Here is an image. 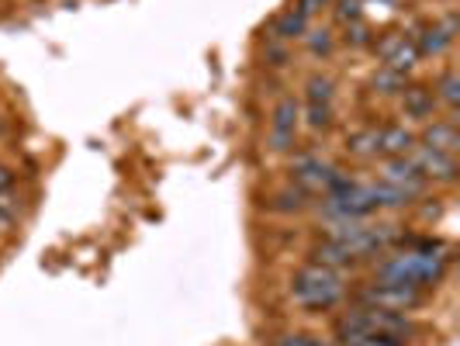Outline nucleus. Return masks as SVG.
<instances>
[{"label":"nucleus","mask_w":460,"mask_h":346,"mask_svg":"<svg viewBox=\"0 0 460 346\" xmlns=\"http://www.w3.org/2000/svg\"><path fill=\"white\" fill-rule=\"evenodd\" d=\"M302 42H305V49L315 55V59H326V55H333L336 49V38L329 28H308Z\"/></svg>","instance_id":"nucleus-20"},{"label":"nucleus","mask_w":460,"mask_h":346,"mask_svg":"<svg viewBox=\"0 0 460 346\" xmlns=\"http://www.w3.org/2000/svg\"><path fill=\"white\" fill-rule=\"evenodd\" d=\"M298 122H302V107L294 97H281L274 114H270V149L274 153H291L298 142Z\"/></svg>","instance_id":"nucleus-4"},{"label":"nucleus","mask_w":460,"mask_h":346,"mask_svg":"<svg viewBox=\"0 0 460 346\" xmlns=\"http://www.w3.org/2000/svg\"><path fill=\"white\" fill-rule=\"evenodd\" d=\"M381 181L384 184L402 187L412 201H415V198H422V194H426V187H430L426 184V177L419 173V166L412 163V156H388V163H384V170H381Z\"/></svg>","instance_id":"nucleus-7"},{"label":"nucleus","mask_w":460,"mask_h":346,"mask_svg":"<svg viewBox=\"0 0 460 346\" xmlns=\"http://www.w3.org/2000/svg\"><path fill=\"white\" fill-rule=\"evenodd\" d=\"M402 38H405V31H388L381 42L374 38V53L381 55V59H388V55H391L395 49H398V46H402Z\"/></svg>","instance_id":"nucleus-25"},{"label":"nucleus","mask_w":460,"mask_h":346,"mask_svg":"<svg viewBox=\"0 0 460 346\" xmlns=\"http://www.w3.org/2000/svg\"><path fill=\"white\" fill-rule=\"evenodd\" d=\"M343 42H346L350 49H367V46H374V31L363 25V18H360V21H350V25H346Z\"/></svg>","instance_id":"nucleus-23"},{"label":"nucleus","mask_w":460,"mask_h":346,"mask_svg":"<svg viewBox=\"0 0 460 346\" xmlns=\"http://www.w3.org/2000/svg\"><path fill=\"white\" fill-rule=\"evenodd\" d=\"M277 346H333V343H326L319 336H308V333H287V336L277 340Z\"/></svg>","instance_id":"nucleus-27"},{"label":"nucleus","mask_w":460,"mask_h":346,"mask_svg":"<svg viewBox=\"0 0 460 346\" xmlns=\"http://www.w3.org/2000/svg\"><path fill=\"white\" fill-rule=\"evenodd\" d=\"M333 0H298V11L305 14V18H311V14H319L322 7H329Z\"/></svg>","instance_id":"nucleus-28"},{"label":"nucleus","mask_w":460,"mask_h":346,"mask_svg":"<svg viewBox=\"0 0 460 346\" xmlns=\"http://www.w3.org/2000/svg\"><path fill=\"white\" fill-rule=\"evenodd\" d=\"M270 208L274 212H305V208H311V194L308 190H302L298 184L284 187V190H277L274 194V201H270Z\"/></svg>","instance_id":"nucleus-16"},{"label":"nucleus","mask_w":460,"mask_h":346,"mask_svg":"<svg viewBox=\"0 0 460 346\" xmlns=\"http://www.w3.org/2000/svg\"><path fill=\"white\" fill-rule=\"evenodd\" d=\"M454 38H457V35H450L439 21H436V25H422L419 28V35H412V42H415V49H419L422 59H430V55H433V59L436 55H443L450 46H454Z\"/></svg>","instance_id":"nucleus-10"},{"label":"nucleus","mask_w":460,"mask_h":346,"mask_svg":"<svg viewBox=\"0 0 460 346\" xmlns=\"http://www.w3.org/2000/svg\"><path fill=\"white\" fill-rule=\"evenodd\" d=\"M346 153L357 156V160H378L381 156V129H374V125L357 129L346 139Z\"/></svg>","instance_id":"nucleus-14"},{"label":"nucleus","mask_w":460,"mask_h":346,"mask_svg":"<svg viewBox=\"0 0 460 346\" xmlns=\"http://www.w3.org/2000/svg\"><path fill=\"white\" fill-rule=\"evenodd\" d=\"M419 139L405 125H384L381 129V156H409Z\"/></svg>","instance_id":"nucleus-12"},{"label":"nucleus","mask_w":460,"mask_h":346,"mask_svg":"<svg viewBox=\"0 0 460 346\" xmlns=\"http://www.w3.org/2000/svg\"><path fill=\"white\" fill-rule=\"evenodd\" d=\"M343 298H346V281H343V274L333 270V266L308 260V264L298 266L294 277H291V301L302 305V308L329 312Z\"/></svg>","instance_id":"nucleus-2"},{"label":"nucleus","mask_w":460,"mask_h":346,"mask_svg":"<svg viewBox=\"0 0 460 346\" xmlns=\"http://www.w3.org/2000/svg\"><path fill=\"white\" fill-rule=\"evenodd\" d=\"M263 55H267V63H270V66H287V59H291V55H287V42H277V38H270V42H267Z\"/></svg>","instance_id":"nucleus-26"},{"label":"nucleus","mask_w":460,"mask_h":346,"mask_svg":"<svg viewBox=\"0 0 460 346\" xmlns=\"http://www.w3.org/2000/svg\"><path fill=\"white\" fill-rule=\"evenodd\" d=\"M336 346H339V343H336Z\"/></svg>","instance_id":"nucleus-30"},{"label":"nucleus","mask_w":460,"mask_h":346,"mask_svg":"<svg viewBox=\"0 0 460 346\" xmlns=\"http://www.w3.org/2000/svg\"><path fill=\"white\" fill-rule=\"evenodd\" d=\"M11 184H14V170H11L7 163H0V190H4V187H11Z\"/></svg>","instance_id":"nucleus-29"},{"label":"nucleus","mask_w":460,"mask_h":346,"mask_svg":"<svg viewBox=\"0 0 460 346\" xmlns=\"http://www.w3.org/2000/svg\"><path fill=\"white\" fill-rule=\"evenodd\" d=\"M433 94H436V105H443L447 111H450V118H454V111H457V105H460V77H457V70H447V73L436 80Z\"/></svg>","instance_id":"nucleus-17"},{"label":"nucleus","mask_w":460,"mask_h":346,"mask_svg":"<svg viewBox=\"0 0 460 346\" xmlns=\"http://www.w3.org/2000/svg\"><path fill=\"white\" fill-rule=\"evenodd\" d=\"M371 87L378 90V94H384V97H398L405 87H409V80L402 77V73H395V70H388V66H381L374 77H371Z\"/></svg>","instance_id":"nucleus-21"},{"label":"nucleus","mask_w":460,"mask_h":346,"mask_svg":"<svg viewBox=\"0 0 460 346\" xmlns=\"http://www.w3.org/2000/svg\"><path fill=\"white\" fill-rule=\"evenodd\" d=\"M336 97V80L326 77V73H311L305 80V101L308 105H329L333 107Z\"/></svg>","instance_id":"nucleus-18"},{"label":"nucleus","mask_w":460,"mask_h":346,"mask_svg":"<svg viewBox=\"0 0 460 346\" xmlns=\"http://www.w3.org/2000/svg\"><path fill=\"white\" fill-rule=\"evenodd\" d=\"M419 63H422V55H419V49H415L412 35H405V38H402V46L384 59V66H388V70H395V73H402V77H409Z\"/></svg>","instance_id":"nucleus-15"},{"label":"nucleus","mask_w":460,"mask_h":346,"mask_svg":"<svg viewBox=\"0 0 460 346\" xmlns=\"http://www.w3.org/2000/svg\"><path fill=\"white\" fill-rule=\"evenodd\" d=\"M374 187V201H378V208H409L412 205V198L402 190V187H395V184H384V181H378V184H371Z\"/></svg>","instance_id":"nucleus-19"},{"label":"nucleus","mask_w":460,"mask_h":346,"mask_svg":"<svg viewBox=\"0 0 460 346\" xmlns=\"http://www.w3.org/2000/svg\"><path fill=\"white\" fill-rule=\"evenodd\" d=\"M398 105H402V114L405 118H415V122H430L436 111V94L430 87H419V83H412L405 87L402 94H398Z\"/></svg>","instance_id":"nucleus-9"},{"label":"nucleus","mask_w":460,"mask_h":346,"mask_svg":"<svg viewBox=\"0 0 460 346\" xmlns=\"http://www.w3.org/2000/svg\"><path fill=\"white\" fill-rule=\"evenodd\" d=\"M409 156L419 166V173L426 177V184H457V173H460L457 156L430 149V146H415Z\"/></svg>","instance_id":"nucleus-5"},{"label":"nucleus","mask_w":460,"mask_h":346,"mask_svg":"<svg viewBox=\"0 0 460 346\" xmlns=\"http://www.w3.org/2000/svg\"><path fill=\"white\" fill-rule=\"evenodd\" d=\"M311 260H315V264L333 266V270H339V274H343V270H350V266H357V260L350 257V249H346L339 240H329V236L319 242V246H311Z\"/></svg>","instance_id":"nucleus-11"},{"label":"nucleus","mask_w":460,"mask_h":346,"mask_svg":"<svg viewBox=\"0 0 460 346\" xmlns=\"http://www.w3.org/2000/svg\"><path fill=\"white\" fill-rule=\"evenodd\" d=\"M291 173H294V184L315 198V194H326V187L333 184V177L339 170H336L333 163H326V160H319V156H311V153H305V156H298V160L291 163Z\"/></svg>","instance_id":"nucleus-6"},{"label":"nucleus","mask_w":460,"mask_h":346,"mask_svg":"<svg viewBox=\"0 0 460 346\" xmlns=\"http://www.w3.org/2000/svg\"><path fill=\"white\" fill-rule=\"evenodd\" d=\"M308 18L298 11V7H291V11H284L274 18V25H270V38H277V42H294V38H305L308 31Z\"/></svg>","instance_id":"nucleus-13"},{"label":"nucleus","mask_w":460,"mask_h":346,"mask_svg":"<svg viewBox=\"0 0 460 346\" xmlns=\"http://www.w3.org/2000/svg\"><path fill=\"white\" fill-rule=\"evenodd\" d=\"M415 139H419V146H430V149L450 153V156H457V149H460V135H457V125H454V118L426 122V125H422V132L415 135Z\"/></svg>","instance_id":"nucleus-8"},{"label":"nucleus","mask_w":460,"mask_h":346,"mask_svg":"<svg viewBox=\"0 0 460 346\" xmlns=\"http://www.w3.org/2000/svg\"><path fill=\"white\" fill-rule=\"evenodd\" d=\"M305 125L311 132H326L333 125V107L329 105H305Z\"/></svg>","instance_id":"nucleus-22"},{"label":"nucleus","mask_w":460,"mask_h":346,"mask_svg":"<svg viewBox=\"0 0 460 346\" xmlns=\"http://www.w3.org/2000/svg\"><path fill=\"white\" fill-rule=\"evenodd\" d=\"M426 301L422 288L409 284H388V281H371L357 291V305L367 308H381V312H415Z\"/></svg>","instance_id":"nucleus-3"},{"label":"nucleus","mask_w":460,"mask_h":346,"mask_svg":"<svg viewBox=\"0 0 460 346\" xmlns=\"http://www.w3.org/2000/svg\"><path fill=\"white\" fill-rule=\"evenodd\" d=\"M447 264H450V257H439L436 249H409V253H395L374 266V281L409 284V288L430 291L433 284L443 281Z\"/></svg>","instance_id":"nucleus-1"},{"label":"nucleus","mask_w":460,"mask_h":346,"mask_svg":"<svg viewBox=\"0 0 460 346\" xmlns=\"http://www.w3.org/2000/svg\"><path fill=\"white\" fill-rule=\"evenodd\" d=\"M329 7H336V21L339 25H350L363 18V0H333Z\"/></svg>","instance_id":"nucleus-24"}]
</instances>
